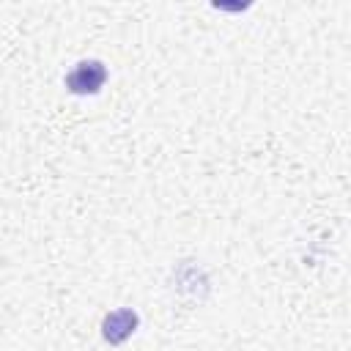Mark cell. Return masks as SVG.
Segmentation results:
<instances>
[{
	"mask_svg": "<svg viewBox=\"0 0 351 351\" xmlns=\"http://www.w3.org/2000/svg\"><path fill=\"white\" fill-rule=\"evenodd\" d=\"M107 82V66L99 58H85L71 66V71L63 77V85L74 96H93Z\"/></svg>",
	"mask_w": 351,
	"mask_h": 351,
	"instance_id": "1",
	"label": "cell"
},
{
	"mask_svg": "<svg viewBox=\"0 0 351 351\" xmlns=\"http://www.w3.org/2000/svg\"><path fill=\"white\" fill-rule=\"evenodd\" d=\"M137 324H140V315H137L132 307L110 310V313L101 318V337H104L110 346H121L123 340H129V337L137 332Z\"/></svg>",
	"mask_w": 351,
	"mask_h": 351,
	"instance_id": "2",
	"label": "cell"
}]
</instances>
